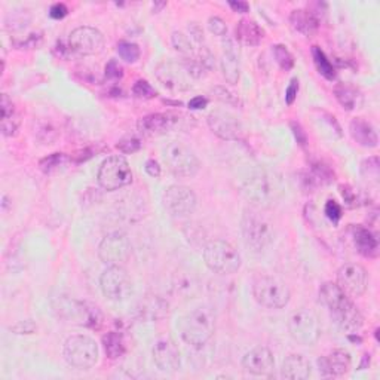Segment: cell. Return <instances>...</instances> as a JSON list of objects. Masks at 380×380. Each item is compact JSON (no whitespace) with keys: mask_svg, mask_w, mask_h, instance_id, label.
I'll return each instance as SVG.
<instances>
[{"mask_svg":"<svg viewBox=\"0 0 380 380\" xmlns=\"http://www.w3.org/2000/svg\"><path fill=\"white\" fill-rule=\"evenodd\" d=\"M321 302L329 309V312L342 331L355 334L364 326V317L358 307L350 302L341 287L334 283H326L319 288Z\"/></svg>","mask_w":380,"mask_h":380,"instance_id":"6da1fadb","label":"cell"},{"mask_svg":"<svg viewBox=\"0 0 380 380\" xmlns=\"http://www.w3.org/2000/svg\"><path fill=\"white\" fill-rule=\"evenodd\" d=\"M216 331L213 312L205 307H198L189 312L180 322V334L185 343L200 349L208 343Z\"/></svg>","mask_w":380,"mask_h":380,"instance_id":"7a4b0ae2","label":"cell"},{"mask_svg":"<svg viewBox=\"0 0 380 380\" xmlns=\"http://www.w3.org/2000/svg\"><path fill=\"white\" fill-rule=\"evenodd\" d=\"M241 231L245 245L255 252H260L274 241V226L259 209H245L241 223Z\"/></svg>","mask_w":380,"mask_h":380,"instance_id":"3957f363","label":"cell"},{"mask_svg":"<svg viewBox=\"0 0 380 380\" xmlns=\"http://www.w3.org/2000/svg\"><path fill=\"white\" fill-rule=\"evenodd\" d=\"M204 262L209 271L220 275H232L241 269L243 264L238 250L223 239H214L205 245Z\"/></svg>","mask_w":380,"mask_h":380,"instance_id":"277c9868","label":"cell"},{"mask_svg":"<svg viewBox=\"0 0 380 380\" xmlns=\"http://www.w3.org/2000/svg\"><path fill=\"white\" fill-rule=\"evenodd\" d=\"M252 295L256 302L266 309H283L290 303L291 291L279 278L262 275L252 283Z\"/></svg>","mask_w":380,"mask_h":380,"instance_id":"5b68a950","label":"cell"},{"mask_svg":"<svg viewBox=\"0 0 380 380\" xmlns=\"http://www.w3.org/2000/svg\"><path fill=\"white\" fill-rule=\"evenodd\" d=\"M63 355L72 367L78 370H90L97 364L100 350H98L97 342L90 336L76 334L66 341Z\"/></svg>","mask_w":380,"mask_h":380,"instance_id":"8992f818","label":"cell"},{"mask_svg":"<svg viewBox=\"0 0 380 380\" xmlns=\"http://www.w3.org/2000/svg\"><path fill=\"white\" fill-rule=\"evenodd\" d=\"M164 161L176 177L192 178L198 174L201 162L196 153L185 143L173 142L164 149Z\"/></svg>","mask_w":380,"mask_h":380,"instance_id":"52a82bcc","label":"cell"},{"mask_svg":"<svg viewBox=\"0 0 380 380\" xmlns=\"http://www.w3.org/2000/svg\"><path fill=\"white\" fill-rule=\"evenodd\" d=\"M97 180L98 185L104 190L115 192L130 186L134 180V174L128 161L116 154V157H110L103 161L100 168H98Z\"/></svg>","mask_w":380,"mask_h":380,"instance_id":"ba28073f","label":"cell"},{"mask_svg":"<svg viewBox=\"0 0 380 380\" xmlns=\"http://www.w3.org/2000/svg\"><path fill=\"white\" fill-rule=\"evenodd\" d=\"M288 330L294 342L302 346H314L321 337V324L315 312L303 307L291 314Z\"/></svg>","mask_w":380,"mask_h":380,"instance_id":"9c48e42d","label":"cell"},{"mask_svg":"<svg viewBox=\"0 0 380 380\" xmlns=\"http://www.w3.org/2000/svg\"><path fill=\"white\" fill-rule=\"evenodd\" d=\"M100 288L111 302H123L134 291L133 279L122 266H109L100 276Z\"/></svg>","mask_w":380,"mask_h":380,"instance_id":"30bf717a","label":"cell"},{"mask_svg":"<svg viewBox=\"0 0 380 380\" xmlns=\"http://www.w3.org/2000/svg\"><path fill=\"white\" fill-rule=\"evenodd\" d=\"M154 75H157L162 85L171 92H185L193 87V78L183 61L165 60L157 66Z\"/></svg>","mask_w":380,"mask_h":380,"instance_id":"8fae6325","label":"cell"},{"mask_svg":"<svg viewBox=\"0 0 380 380\" xmlns=\"http://www.w3.org/2000/svg\"><path fill=\"white\" fill-rule=\"evenodd\" d=\"M131 256V243L123 232L106 235L98 245V257L107 266H122Z\"/></svg>","mask_w":380,"mask_h":380,"instance_id":"7c38bea8","label":"cell"},{"mask_svg":"<svg viewBox=\"0 0 380 380\" xmlns=\"http://www.w3.org/2000/svg\"><path fill=\"white\" fill-rule=\"evenodd\" d=\"M162 205L166 213L173 217L190 216L198 205V198L195 192L183 185H173L165 189L162 195Z\"/></svg>","mask_w":380,"mask_h":380,"instance_id":"4fadbf2b","label":"cell"},{"mask_svg":"<svg viewBox=\"0 0 380 380\" xmlns=\"http://www.w3.org/2000/svg\"><path fill=\"white\" fill-rule=\"evenodd\" d=\"M106 45L103 33L95 27L82 25L68 36V49L82 57H92L102 54Z\"/></svg>","mask_w":380,"mask_h":380,"instance_id":"5bb4252c","label":"cell"},{"mask_svg":"<svg viewBox=\"0 0 380 380\" xmlns=\"http://www.w3.org/2000/svg\"><path fill=\"white\" fill-rule=\"evenodd\" d=\"M241 192L244 198L256 207H262L269 202L272 188L269 177H267L264 170H262V168H252L241 183Z\"/></svg>","mask_w":380,"mask_h":380,"instance_id":"9a60e30c","label":"cell"},{"mask_svg":"<svg viewBox=\"0 0 380 380\" xmlns=\"http://www.w3.org/2000/svg\"><path fill=\"white\" fill-rule=\"evenodd\" d=\"M337 286L349 298H360L367 291L369 274L358 263H346L337 271Z\"/></svg>","mask_w":380,"mask_h":380,"instance_id":"2e32d148","label":"cell"},{"mask_svg":"<svg viewBox=\"0 0 380 380\" xmlns=\"http://www.w3.org/2000/svg\"><path fill=\"white\" fill-rule=\"evenodd\" d=\"M60 312L68 322H75L90 329L100 327L103 319L98 307L87 302L63 300L60 305Z\"/></svg>","mask_w":380,"mask_h":380,"instance_id":"e0dca14e","label":"cell"},{"mask_svg":"<svg viewBox=\"0 0 380 380\" xmlns=\"http://www.w3.org/2000/svg\"><path fill=\"white\" fill-rule=\"evenodd\" d=\"M207 122L209 130L219 138L226 140V142H236L243 137V123L229 111H213V114L208 115Z\"/></svg>","mask_w":380,"mask_h":380,"instance_id":"ac0fdd59","label":"cell"},{"mask_svg":"<svg viewBox=\"0 0 380 380\" xmlns=\"http://www.w3.org/2000/svg\"><path fill=\"white\" fill-rule=\"evenodd\" d=\"M243 369L252 376H267L275 369V360L271 349L257 346L251 349L243 358Z\"/></svg>","mask_w":380,"mask_h":380,"instance_id":"d6986e66","label":"cell"},{"mask_svg":"<svg viewBox=\"0 0 380 380\" xmlns=\"http://www.w3.org/2000/svg\"><path fill=\"white\" fill-rule=\"evenodd\" d=\"M153 361L162 373L173 374L180 370V354L174 342L161 339L153 346Z\"/></svg>","mask_w":380,"mask_h":380,"instance_id":"ffe728a7","label":"cell"},{"mask_svg":"<svg viewBox=\"0 0 380 380\" xmlns=\"http://www.w3.org/2000/svg\"><path fill=\"white\" fill-rule=\"evenodd\" d=\"M178 123V118L173 114H152L137 122V128L146 137H159L173 131Z\"/></svg>","mask_w":380,"mask_h":380,"instance_id":"44dd1931","label":"cell"},{"mask_svg":"<svg viewBox=\"0 0 380 380\" xmlns=\"http://www.w3.org/2000/svg\"><path fill=\"white\" fill-rule=\"evenodd\" d=\"M352 365L350 354L345 349H334L329 355L318 358V369L322 376L339 377L349 372Z\"/></svg>","mask_w":380,"mask_h":380,"instance_id":"7402d4cb","label":"cell"},{"mask_svg":"<svg viewBox=\"0 0 380 380\" xmlns=\"http://www.w3.org/2000/svg\"><path fill=\"white\" fill-rule=\"evenodd\" d=\"M221 72L229 85H236L241 78V60L239 51L235 45V40L226 37L223 40V55H221Z\"/></svg>","mask_w":380,"mask_h":380,"instance_id":"603a6c76","label":"cell"},{"mask_svg":"<svg viewBox=\"0 0 380 380\" xmlns=\"http://www.w3.org/2000/svg\"><path fill=\"white\" fill-rule=\"evenodd\" d=\"M350 137L365 149H376L379 146V137L374 126L362 118H355L349 123Z\"/></svg>","mask_w":380,"mask_h":380,"instance_id":"cb8c5ba5","label":"cell"},{"mask_svg":"<svg viewBox=\"0 0 380 380\" xmlns=\"http://www.w3.org/2000/svg\"><path fill=\"white\" fill-rule=\"evenodd\" d=\"M290 24L303 36H314L319 29V18L315 12L307 9H294L290 13Z\"/></svg>","mask_w":380,"mask_h":380,"instance_id":"d4e9b609","label":"cell"},{"mask_svg":"<svg viewBox=\"0 0 380 380\" xmlns=\"http://www.w3.org/2000/svg\"><path fill=\"white\" fill-rule=\"evenodd\" d=\"M312 367L311 362L307 358H305L300 354H291L286 358L283 362V369H281V374L286 379L291 380H305L311 377Z\"/></svg>","mask_w":380,"mask_h":380,"instance_id":"484cf974","label":"cell"},{"mask_svg":"<svg viewBox=\"0 0 380 380\" xmlns=\"http://www.w3.org/2000/svg\"><path fill=\"white\" fill-rule=\"evenodd\" d=\"M264 36L262 27L252 20H241L235 27V39L247 47H257Z\"/></svg>","mask_w":380,"mask_h":380,"instance_id":"4316f807","label":"cell"},{"mask_svg":"<svg viewBox=\"0 0 380 380\" xmlns=\"http://www.w3.org/2000/svg\"><path fill=\"white\" fill-rule=\"evenodd\" d=\"M354 244L357 247V251L361 256L373 259L379 255V241L376 235L362 226H357L354 229Z\"/></svg>","mask_w":380,"mask_h":380,"instance_id":"83f0119b","label":"cell"},{"mask_svg":"<svg viewBox=\"0 0 380 380\" xmlns=\"http://www.w3.org/2000/svg\"><path fill=\"white\" fill-rule=\"evenodd\" d=\"M138 311L140 314H142V317L150 321L162 319L168 315V303L162 300L161 298H157V295H154V298L142 302V306H140Z\"/></svg>","mask_w":380,"mask_h":380,"instance_id":"f1b7e54d","label":"cell"},{"mask_svg":"<svg viewBox=\"0 0 380 380\" xmlns=\"http://www.w3.org/2000/svg\"><path fill=\"white\" fill-rule=\"evenodd\" d=\"M103 346H104L107 358H110V360L121 358L126 350L123 336L118 331H110V333L104 334L103 336Z\"/></svg>","mask_w":380,"mask_h":380,"instance_id":"f546056e","label":"cell"},{"mask_svg":"<svg viewBox=\"0 0 380 380\" xmlns=\"http://www.w3.org/2000/svg\"><path fill=\"white\" fill-rule=\"evenodd\" d=\"M312 57H314V63L318 68L319 75L326 78L327 80H334L336 79V68L319 47L312 48Z\"/></svg>","mask_w":380,"mask_h":380,"instance_id":"4dcf8cb0","label":"cell"},{"mask_svg":"<svg viewBox=\"0 0 380 380\" xmlns=\"http://www.w3.org/2000/svg\"><path fill=\"white\" fill-rule=\"evenodd\" d=\"M334 95L337 98V102L341 103V106L346 110H354L357 107V100H358V92L354 87L345 85L341 83L334 88Z\"/></svg>","mask_w":380,"mask_h":380,"instance_id":"1f68e13d","label":"cell"},{"mask_svg":"<svg viewBox=\"0 0 380 380\" xmlns=\"http://www.w3.org/2000/svg\"><path fill=\"white\" fill-rule=\"evenodd\" d=\"M171 42H173L174 49L177 52H180L183 57H185V60L195 57L193 40L188 35H185L183 32H174L171 36Z\"/></svg>","mask_w":380,"mask_h":380,"instance_id":"d6a6232c","label":"cell"},{"mask_svg":"<svg viewBox=\"0 0 380 380\" xmlns=\"http://www.w3.org/2000/svg\"><path fill=\"white\" fill-rule=\"evenodd\" d=\"M118 54L119 57L125 61V63H137L140 60V55H142V51H140L137 44H133V42H126L122 40L118 44Z\"/></svg>","mask_w":380,"mask_h":380,"instance_id":"836d02e7","label":"cell"},{"mask_svg":"<svg viewBox=\"0 0 380 380\" xmlns=\"http://www.w3.org/2000/svg\"><path fill=\"white\" fill-rule=\"evenodd\" d=\"M272 52L275 61L278 63V66L284 70V72H290V70L294 67L295 61L293 54L288 51V48L286 45H275L272 47Z\"/></svg>","mask_w":380,"mask_h":380,"instance_id":"e575fe53","label":"cell"},{"mask_svg":"<svg viewBox=\"0 0 380 380\" xmlns=\"http://www.w3.org/2000/svg\"><path fill=\"white\" fill-rule=\"evenodd\" d=\"M361 174L362 177L367 178L369 181L377 183L379 177H380V164H379V158L373 157L362 161L361 164Z\"/></svg>","mask_w":380,"mask_h":380,"instance_id":"d590c367","label":"cell"},{"mask_svg":"<svg viewBox=\"0 0 380 380\" xmlns=\"http://www.w3.org/2000/svg\"><path fill=\"white\" fill-rule=\"evenodd\" d=\"M66 161H67V157L64 153H52V154H49V157L42 159L39 162V166H40L42 171L49 174L54 170H57V168H60Z\"/></svg>","mask_w":380,"mask_h":380,"instance_id":"8d00e7d4","label":"cell"},{"mask_svg":"<svg viewBox=\"0 0 380 380\" xmlns=\"http://www.w3.org/2000/svg\"><path fill=\"white\" fill-rule=\"evenodd\" d=\"M133 94L135 98H140V100H152V98L158 95L157 90H154L147 80L143 79H140L134 83Z\"/></svg>","mask_w":380,"mask_h":380,"instance_id":"74e56055","label":"cell"},{"mask_svg":"<svg viewBox=\"0 0 380 380\" xmlns=\"http://www.w3.org/2000/svg\"><path fill=\"white\" fill-rule=\"evenodd\" d=\"M143 143L142 140L134 137V135H128V137H123L122 140H119V143L116 145V147L125 153V154H130V153H135L138 152L140 149H142Z\"/></svg>","mask_w":380,"mask_h":380,"instance_id":"f35d334b","label":"cell"},{"mask_svg":"<svg viewBox=\"0 0 380 380\" xmlns=\"http://www.w3.org/2000/svg\"><path fill=\"white\" fill-rule=\"evenodd\" d=\"M211 92L214 94V97L217 98L219 102L224 103V104H229V106H238L239 104V98L238 95H235L232 91H229L226 87H214L213 90H211Z\"/></svg>","mask_w":380,"mask_h":380,"instance_id":"ab89813d","label":"cell"},{"mask_svg":"<svg viewBox=\"0 0 380 380\" xmlns=\"http://www.w3.org/2000/svg\"><path fill=\"white\" fill-rule=\"evenodd\" d=\"M18 126H20V121L17 115L2 118V134L5 137H16L18 133Z\"/></svg>","mask_w":380,"mask_h":380,"instance_id":"60d3db41","label":"cell"},{"mask_svg":"<svg viewBox=\"0 0 380 380\" xmlns=\"http://www.w3.org/2000/svg\"><path fill=\"white\" fill-rule=\"evenodd\" d=\"M106 78L110 80H119L123 78V68L118 60H110L106 64Z\"/></svg>","mask_w":380,"mask_h":380,"instance_id":"b9f144b4","label":"cell"},{"mask_svg":"<svg viewBox=\"0 0 380 380\" xmlns=\"http://www.w3.org/2000/svg\"><path fill=\"white\" fill-rule=\"evenodd\" d=\"M324 211H326V216H327L334 224L339 223V220H341L342 216H343V213H342V207H341L339 204H337L336 201H333V200L327 201L326 208H324Z\"/></svg>","mask_w":380,"mask_h":380,"instance_id":"7bdbcfd3","label":"cell"},{"mask_svg":"<svg viewBox=\"0 0 380 380\" xmlns=\"http://www.w3.org/2000/svg\"><path fill=\"white\" fill-rule=\"evenodd\" d=\"M208 30L216 36H226L228 25L220 17H211L208 20Z\"/></svg>","mask_w":380,"mask_h":380,"instance_id":"ee69618b","label":"cell"},{"mask_svg":"<svg viewBox=\"0 0 380 380\" xmlns=\"http://www.w3.org/2000/svg\"><path fill=\"white\" fill-rule=\"evenodd\" d=\"M9 330L16 334H33L37 330V326L32 319H27V321L17 322L16 326L9 327Z\"/></svg>","mask_w":380,"mask_h":380,"instance_id":"f6af8a7d","label":"cell"},{"mask_svg":"<svg viewBox=\"0 0 380 380\" xmlns=\"http://www.w3.org/2000/svg\"><path fill=\"white\" fill-rule=\"evenodd\" d=\"M291 130H293L294 138L298 140L299 146L306 147V146H307V135H306L305 130L302 128V125H300L299 122H291Z\"/></svg>","mask_w":380,"mask_h":380,"instance_id":"bcb514c9","label":"cell"},{"mask_svg":"<svg viewBox=\"0 0 380 380\" xmlns=\"http://www.w3.org/2000/svg\"><path fill=\"white\" fill-rule=\"evenodd\" d=\"M298 92H299V80L294 78V79H291L290 85L286 91V103L288 106H291L295 102V98H298Z\"/></svg>","mask_w":380,"mask_h":380,"instance_id":"7dc6e473","label":"cell"},{"mask_svg":"<svg viewBox=\"0 0 380 380\" xmlns=\"http://www.w3.org/2000/svg\"><path fill=\"white\" fill-rule=\"evenodd\" d=\"M68 13V8L64 4H55L49 9V17L54 20H63Z\"/></svg>","mask_w":380,"mask_h":380,"instance_id":"c3c4849f","label":"cell"},{"mask_svg":"<svg viewBox=\"0 0 380 380\" xmlns=\"http://www.w3.org/2000/svg\"><path fill=\"white\" fill-rule=\"evenodd\" d=\"M145 170H146V173H147L150 177H153V178L161 177V173H162V168H161L159 162H158V161H154V159H149V161L146 162Z\"/></svg>","mask_w":380,"mask_h":380,"instance_id":"681fc988","label":"cell"},{"mask_svg":"<svg viewBox=\"0 0 380 380\" xmlns=\"http://www.w3.org/2000/svg\"><path fill=\"white\" fill-rule=\"evenodd\" d=\"M189 30H190L192 40H193V42H196V44H200V45H201L202 42H204V32H202L201 27H200V25H196V24L193 23V24H190Z\"/></svg>","mask_w":380,"mask_h":380,"instance_id":"f907efd6","label":"cell"},{"mask_svg":"<svg viewBox=\"0 0 380 380\" xmlns=\"http://www.w3.org/2000/svg\"><path fill=\"white\" fill-rule=\"evenodd\" d=\"M229 6L236 13H247L250 11V5L247 2H243V0H231Z\"/></svg>","mask_w":380,"mask_h":380,"instance_id":"816d5d0a","label":"cell"},{"mask_svg":"<svg viewBox=\"0 0 380 380\" xmlns=\"http://www.w3.org/2000/svg\"><path fill=\"white\" fill-rule=\"evenodd\" d=\"M208 106V100L205 97H195L189 102V109L192 110H202Z\"/></svg>","mask_w":380,"mask_h":380,"instance_id":"f5cc1de1","label":"cell"},{"mask_svg":"<svg viewBox=\"0 0 380 380\" xmlns=\"http://www.w3.org/2000/svg\"><path fill=\"white\" fill-rule=\"evenodd\" d=\"M164 6H166L165 2H162V4H154V5H153V11H154V12H158V11H159L161 8H164Z\"/></svg>","mask_w":380,"mask_h":380,"instance_id":"db71d44e","label":"cell"}]
</instances>
